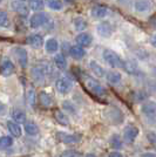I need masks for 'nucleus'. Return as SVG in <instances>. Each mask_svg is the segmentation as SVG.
<instances>
[{"label":"nucleus","mask_w":156,"mask_h":157,"mask_svg":"<svg viewBox=\"0 0 156 157\" xmlns=\"http://www.w3.org/2000/svg\"><path fill=\"white\" fill-rule=\"evenodd\" d=\"M27 44H28L29 46H32L33 48H40V47L44 45V38H42L41 34L34 33V34L28 35V38H27Z\"/></svg>","instance_id":"nucleus-12"},{"label":"nucleus","mask_w":156,"mask_h":157,"mask_svg":"<svg viewBox=\"0 0 156 157\" xmlns=\"http://www.w3.org/2000/svg\"><path fill=\"white\" fill-rule=\"evenodd\" d=\"M55 87H57V90L62 95H66L72 90L73 88V83L69 78H60L57 80L55 82Z\"/></svg>","instance_id":"nucleus-8"},{"label":"nucleus","mask_w":156,"mask_h":157,"mask_svg":"<svg viewBox=\"0 0 156 157\" xmlns=\"http://www.w3.org/2000/svg\"><path fill=\"white\" fill-rule=\"evenodd\" d=\"M12 118L15 123L21 124V123H26V115L22 110H18V109H14L12 113Z\"/></svg>","instance_id":"nucleus-22"},{"label":"nucleus","mask_w":156,"mask_h":157,"mask_svg":"<svg viewBox=\"0 0 156 157\" xmlns=\"http://www.w3.org/2000/svg\"><path fill=\"white\" fill-rule=\"evenodd\" d=\"M107 114H108L109 116H111V121L114 124H120V123L122 122V120L117 118V116H119V117H123V114H122V111L120 110L119 108H116V107H111V109L107 111Z\"/></svg>","instance_id":"nucleus-15"},{"label":"nucleus","mask_w":156,"mask_h":157,"mask_svg":"<svg viewBox=\"0 0 156 157\" xmlns=\"http://www.w3.org/2000/svg\"><path fill=\"white\" fill-rule=\"evenodd\" d=\"M45 48L47 53H57V51L59 49V42L55 39H48L45 44Z\"/></svg>","instance_id":"nucleus-23"},{"label":"nucleus","mask_w":156,"mask_h":157,"mask_svg":"<svg viewBox=\"0 0 156 157\" xmlns=\"http://www.w3.org/2000/svg\"><path fill=\"white\" fill-rule=\"evenodd\" d=\"M150 44H151L154 47H156V34L155 35H153V38L150 39Z\"/></svg>","instance_id":"nucleus-40"},{"label":"nucleus","mask_w":156,"mask_h":157,"mask_svg":"<svg viewBox=\"0 0 156 157\" xmlns=\"http://www.w3.org/2000/svg\"><path fill=\"white\" fill-rule=\"evenodd\" d=\"M143 157H156V155L151 154V152H147V154H144V155H143Z\"/></svg>","instance_id":"nucleus-41"},{"label":"nucleus","mask_w":156,"mask_h":157,"mask_svg":"<svg viewBox=\"0 0 156 157\" xmlns=\"http://www.w3.org/2000/svg\"><path fill=\"white\" fill-rule=\"evenodd\" d=\"M11 25V20H10V17L7 12L0 10V27H4V28H7Z\"/></svg>","instance_id":"nucleus-31"},{"label":"nucleus","mask_w":156,"mask_h":157,"mask_svg":"<svg viewBox=\"0 0 156 157\" xmlns=\"http://www.w3.org/2000/svg\"><path fill=\"white\" fill-rule=\"evenodd\" d=\"M62 107H64V109L71 111V113H74V111H75L74 107H73L71 102H68V101H65V102H64V105H62Z\"/></svg>","instance_id":"nucleus-38"},{"label":"nucleus","mask_w":156,"mask_h":157,"mask_svg":"<svg viewBox=\"0 0 156 157\" xmlns=\"http://www.w3.org/2000/svg\"><path fill=\"white\" fill-rule=\"evenodd\" d=\"M32 76L37 82H42L48 74V65H37L32 68Z\"/></svg>","instance_id":"nucleus-6"},{"label":"nucleus","mask_w":156,"mask_h":157,"mask_svg":"<svg viewBox=\"0 0 156 157\" xmlns=\"http://www.w3.org/2000/svg\"><path fill=\"white\" fill-rule=\"evenodd\" d=\"M14 143L12 136H1L0 137V149H7Z\"/></svg>","instance_id":"nucleus-30"},{"label":"nucleus","mask_w":156,"mask_h":157,"mask_svg":"<svg viewBox=\"0 0 156 157\" xmlns=\"http://www.w3.org/2000/svg\"><path fill=\"white\" fill-rule=\"evenodd\" d=\"M1 1H2V0H0V2H1Z\"/></svg>","instance_id":"nucleus-44"},{"label":"nucleus","mask_w":156,"mask_h":157,"mask_svg":"<svg viewBox=\"0 0 156 157\" xmlns=\"http://www.w3.org/2000/svg\"><path fill=\"white\" fill-rule=\"evenodd\" d=\"M75 41L78 42V45L80 47H88L93 41L91 34L88 33H80L78 36L75 38Z\"/></svg>","instance_id":"nucleus-14"},{"label":"nucleus","mask_w":156,"mask_h":157,"mask_svg":"<svg viewBox=\"0 0 156 157\" xmlns=\"http://www.w3.org/2000/svg\"><path fill=\"white\" fill-rule=\"evenodd\" d=\"M123 68H124V71L127 73H129V74H135V73L137 72L136 62L133 61V60H128V61L123 62Z\"/></svg>","instance_id":"nucleus-28"},{"label":"nucleus","mask_w":156,"mask_h":157,"mask_svg":"<svg viewBox=\"0 0 156 157\" xmlns=\"http://www.w3.org/2000/svg\"><path fill=\"white\" fill-rule=\"evenodd\" d=\"M24 128H25L26 134L29 135V136H37L39 134V127L35 124L34 122H26Z\"/></svg>","instance_id":"nucleus-20"},{"label":"nucleus","mask_w":156,"mask_h":157,"mask_svg":"<svg viewBox=\"0 0 156 157\" xmlns=\"http://www.w3.org/2000/svg\"><path fill=\"white\" fill-rule=\"evenodd\" d=\"M11 7H12V10H13L15 13L21 15V17H25V18L28 17L29 11H31L28 5H26L22 0H13L11 2Z\"/></svg>","instance_id":"nucleus-7"},{"label":"nucleus","mask_w":156,"mask_h":157,"mask_svg":"<svg viewBox=\"0 0 156 157\" xmlns=\"http://www.w3.org/2000/svg\"><path fill=\"white\" fill-rule=\"evenodd\" d=\"M107 7L102 6V5H96L92 8V15L94 18H98V19H101V18H104L107 15Z\"/></svg>","instance_id":"nucleus-18"},{"label":"nucleus","mask_w":156,"mask_h":157,"mask_svg":"<svg viewBox=\"0 0 156 157\" xmlns=\"http://www.w3.org/2000/svg\"><path fill=\"white\" fill-rule=\"evenodd\" d=\"M58 138L66 144H74L80 142L81 135L78 134H65V132H58Z\"/></svg>","instance_id":"nucleus-11"},{"label":"nucleus","mask_w":156,"mask_h":157,"mask_svg":"<svg viewBox=\"0 0 156 157\" xmlns=\"http://www.w3.org/2000/svg\"><path fill=\"white\" fill-rule=\"evenodd\" d=\"M89 67H91L92 72L94 73L95 75H98L99 78H102V76L104 75V71L102 69V67L99 65L96 61L92 60L91 62H89Z\"/></svg>","instance_id":"nucleus-26"},{"label":"nucleus","mask_w":156,"mask_h":157,"mask_svg":"<svg viewBox=\"0 0 156 157\" xmlns=\"http://www.w3.org/2000/svg\"><path fill=\"white\" fill-rule=\"evenodd\" d=\"M147 138H148V141L150 142V144L156 149V134L155 132H149V134L147 135Z\"/></svg>","instance_id":"nucleus-36"},{"label":"nucleus","mask_w":156,"mask_h":157,"mask_svg":"<svg viewBox=\"0 0 156 157\" xmlns=\"http://www.w3.org/2000/svg\"><path fill=\"white\" fill-rule=\"evenodd\" d=\"M7 129H8L10 134H11L13 137H20V136L22 135V130H21L20 124L15 123L14 121H8V122H7Z\"/></svg>","instance_id":"nucleus-16"},{"label":"nucleus","mask_w":156,"mask_h":157,"mask_svg":"<svg viewBox=\"0 0 156 157\" xmlns=\"http://www.w3.org/2000/svg\"><path fill=\"white\" fill-rule=\"evenodd\" d=\"M48 21V17L47 14L44 13V12H35L31 17V20H29V26L31 28H39V27L46 25V22Z\"/></svg>","instance_id":"nucleus-4"},{"label":"nucleus","mask_w":156,"mask_h":157,"mask_svg":"<svg viewBox=\"0 0 156 157\" xmlns=\"http://www.w3.org/2000/svg\"><path fill=\"white\" fill-rule=\"evenodd\" d=\"M111 145L114 149H121L122 148V142L117 135H113L111 138Z\"/></svg>","instance_id":"nucleus-35"},{"label":"nucleus","mask_w":156,"mask_h":157,"mask_svg":"<svg viewBox=\"0 0 156 157\" xmlns=\"http://www.w3.org/2000/svg\"><path fill=\"white\" fill-rule=\"evenodd\" d=\"M73 25H74V28H75L76 31H85L86 28H87V26H88L87 21H86L84 18H81V17L75 18L74 21H73Z\"/></svg>","instance_id":"nucleus-27"},{"label":"nucleus","mask_w":156,"mask_h":157,"mask_svg":"<svg viewBox=\"0 0 156 157\" xmlns=\"http://www.w3.org/2000/svg\"><path fill=\"white\" fill-rule=\"evenodd\" d=\"M109 157H123L119 151H113V152H111L109 154Z\"/></svg>","instance_id":"nucleus-39"},{"label":"nucleus","mask_w":156,"mask_h":157,"mask_svg":"<svg viewBox=\"0 0 156 157\" xmlns=\"http://www.w3.org/2000/svg\"><path fill=\"white\" fill-rule=\"evenodd\" d=\"M45 2L44 0H28V7L34 12H41L44 10Z\"/></svg>","instance_id":"nucleus-21"},{"label":"nucleus","mask_w":156,"mask_h":157,"mask_svg":"<svg viewBox=\"0 0 156 157\" xmlns=\"http://www.w3.org/2000/svg\"><path fill=\"white\" fill-rule=\"evenodd\" d=\"M102 56H103L104 61L109 66H111L113 68L123 67V61L120 58V55L116 54L114 51H111V49H104L103 53H102Z\"/></svg>","instance_id":"nucleus-2"},{"label":"nucleus","mask_w":156,"mask_h":157,"mask_svg":"<svg viewBox=\"0 0 156 157\" xmlns=\"http://www.w3.org/2000/svg\"><path fill=\"white\" fill-rule=\"evenodd\" d=\"M84 82H85L86 88H87L93 95H95V96H104V95L107 94L106 88H104L100 82H98L95 78H91V76H85Z\"/></svg>","instance_id":"nucleus-1"},{"label":"nucleus","mask_w":156,"mask_h":157,"mask_svg":"<svg viewBox=\"0 0 156 157\" xmlns=\"http://www.w3.org/2000/svg\"><path fill=\"white\" fill-rule=\"evenodd\" d=\"M0 71H1V74L4 76H10L14 73V65L13 62L10 59H5L2 60L1 65H0Z\"/></svg>","instance_id":"nucleus-13"},{"label":"nucleus","mask_w":156,"mask_h":157,"mask_svg":"<svg viewBox=\"0 0 156 157\" xmlns=\"http://www.w3.org/2000/svg\"><path fill=\"white\" fill-rule=\"evenodd\" d=\"M142 114L148 123L156 127V102H147L142 105Z\"/></svg>","instance_id":"nucleus-3"},{"label":"nucleus","mask_w":156,"mask_h":157,"mask_svg":"<svg viewBox=\"0 0 156 157\" xmlns=\"http://www.w3.org/2000/svg\"><path fill=\"white\" fill-rule=\"evenodd\" d=\"M135 8L138 12H147L150 10V2L148 0H137L135 2Z\"/></svg>","instance_id":"nucleus-29"},{"label":"nucleus","mask_w":156,"mask_h":157,"mask_svg":"<svg viewBox=\"0 0 156 157\" xmlns=\"http://www.w3.org/2000/svg\"><path fill=\"white\" fill-rule=\"evenodd\" d=\"M54 117L58 121L60 124L62 125H68L69 124V118L66 115L65 113H62L61 110H57L54 113Z\"/></svg>","instance_id":"nucleus-25"},{"label":"nucleus","mask_w":156,"mask_h":157,"mask_svg":"<svg viewBox=\"0 0 156 157\" xmlns=\"http://www.w3.org/2000/svg\"><path fill=\"white\" fill-rule=\"evenodd\" d=\"M39 102L41 103V105H44V107H51V105H53V98L48 93L40 92Z\"/></svg>","instance_id":"nucleus-19"},{"label":"nucleus","mask_w":156,"mask_h":157,"mask_svg":"<svg viewBox=\"0 0 156 157\" xmlns=\"http://www.w3.org/2000/svg\"><path fill=\"white\" fill-rule=\"evenodd\" d=\"M138 135V128L134 127V125H127L123 130V140L127 143H131L134 142V140L137 137Z\"/></svg>","instance_id":"nucleus-10"},{"label":"nucleus","mask_w":156,"mask_h":157,"mask_svg":"<svg viewBox=\"0 0 156 157\" xmlns=\"http://www.w3.org/2000/svg\"><path fill=\"white\" fill-rule=\"evenodd\" d=\"M96 31H98L99 35H101L102 38H109L114 32V28H113L111 22L103 21V22H100L98 25Z\"/></svg>","instance_id":"nucleus-9"},{"label":"nucleus","mask_w":156,"mask_h":157,"mask_svg":"<svg viewBox=\"0 0 156 157\" xmlns=\"http://www.w3.org/2000/svg\"><path fill=\"white\" fill-rule=\"evenodd\" d=\"M13 55L22 68H26L28 66V53L22 47H15L13 49Z\"/></svg>","instance_id":"nucleus-5"},{"label":"nucleus","mask_w":156,"mask_h":157,"mask_svg":"<svg viewBox=\"0 0 156 157\" xmlns=\"http://www.w3.org/2000/svg\"><path fill=\"white\" fill-rule=\"evenodd\" d=\"M27 102L29 103V105L34 107L35 105V102H37V94H35V90L33 89V88H29L28 90H27Z\"/></svg>","instance_id":"nucleus-32"},{"label":"nucleus","mask_w":156,"mask_h":157,"mask_svg":"<svg viewBox=\"0 0 156 157\" xmlns=\"http://www.w3.org/2000/svg\"><path fill=\"white\" fill-rule=\"evenodd\" d=\"M107 78L111 83H117L121 81V74L116 72H108L107 73Z\"/></svg>","instance_id":"nucleus-33"},{"label":"nucleus","mask_w":156,"mask_h":157,"mask_svg":"<svg viewBox=\"0 0 156 157\" xmlns=\"http://www.w3.org/2000/svg\"><path fill=\"white\" fill-rule=\"evenodd\" d=\"M54 62H55V66L61 71H65L67 68V60L64 56V54H57L54 56Z\"/></svg>","instance_id":"nucleus-24"},{"label":"nucleus","mask_w":156,"mask_h":157,"mask_svg":"<svg viewBox=\"0 0 156 157\" xmlns=\"http://www.w3.org/2000/svg\"><path fill=\"white\" fill-rule=\"evenodd\" d=\"M76 156H78V154H76V151L74 150H66L60 155V157H76Z\"/></svg>","instance_id":"nucleus-37"},{"label":"nucleus","mask_w":156,"mask_h":157,"mask_svg":"<svg viewBox=\"0 0 156 157\" xmlns=\"http://www.w3.org/2000/svg\"><path fill=\"white\" fill-rule=\"evenodd\" d=\"M65 1L67 2V4H73V2L75 1V0H65Z\"/></svg>","instance_id":"nucleus-42"},{"label":"nucleus","mask_w":156,"mask_h":157,"mask_svg":"<svg viewBox=\"0 0 156 157\" xmlns=\"http://www.w3.org/2000/svg\"><path fill=\"white\" fill-rule=\"evenodd\" d=\"M69 54L73 59L75 60H81L86 55L85 49L80 46H72L69 49Z\"/></svg>","instance_id":"nucleus-17"},{"label":"nucleus","mask_w":156,"mask_h":157,"mask_svg":"<svg viewBox=\"0 0 156 157\" xmlns=\"http://www.w3.org/2000/svg\"><path fill=\"white\" fill-rule=\"evenodd\" d=\"M47 5L51 10H54V11H60L62 8L61 0H47Z\"/></svg>","instance_id":"nucleus-34"},{"label":"nucleus","mask_w":156,"mask_h":157,"mask_svg":"<svg viewBox=\"0 0 156 157\" xmlns=\"http://www.w3.org/2000/svg\"><path fill=\"white\" fill-rule=\"evenodd\" d=\"M86 157H96V156H95L94 154H88V155H87Z\"/></svg>","instance_id":"nucleus-43"}]
</instances>
